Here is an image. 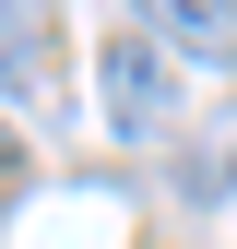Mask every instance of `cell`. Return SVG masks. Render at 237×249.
<instances>
[{
	"mask_svg": "<svg viewBox=\"0 0 237 249\" xmlns=\"http://www.w3.org/2000/svg\"><path fill=\"white\" fill-rule=\"evenodd\" d=\"M95 83H107V119H118L131 142L166 119V59H154V36H107V48H95Z\"/></svg>",
	"mask_w": 237,
	"mask_h": 249,
	"instance_id": "cell-1",
	"label": "cell"
},
{
	"mask_svg": "<svg viewBox=\"0 0 237 249\" xmlns=\"http://www.w3.org/2000/svg\"><path fill=\"white\" fill-rule=\"evenodd\" d=\"M59 71V0H0V83Z\"/></svg>",
	"mask_w": 237,
	"mask_h": 249,
	"instance_id": "cell-2",
	"label": "cell"
},
{
	"mask_svg": "<svg viewBox=\"0 0 237 249\" xmlns=\"http://www.w3.org/2000/svg\"><path fill=\"white\" fill-rule=\"evenodd\" d=\"M154 36H178L190 59H237V0H131Z\"/></svg>",
	"mask_w": 237,
	"mask_h": 249,
	"instance_id": "cell-3",
	"label": "cell"
},
{
	"mask_svg": "<svg viewBox=\"0 0 237 249\" xmlns=\"http://www.w3.org/2000/svg\"><path fill=\"white\" fill-rule=\"evenodd\" d=\"M12 178H24V142H12V119H0V190H12Z\"/></svg>",
	"mask_w": 237,
	"mask_h": 249,
	"instance_id": "cell-4",
	"label": "cell"
}]
</instances>
